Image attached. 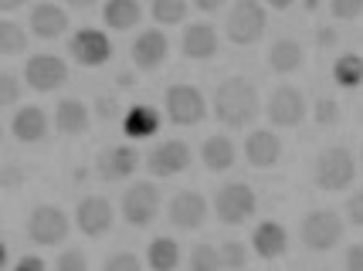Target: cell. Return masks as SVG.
I'll list each match as a JSON object with an SVG mask.
<instances>
[{"label":"cell","mask_w":363,"mask_h":271,"mask_svg":"<svg viewBox=\"0 0 363 271\" xmlns=\"http://www.w3.org/2000/svg\"><path fill=\"white\" fill-rule=\"evenodd\" d=\"M190 271H224L221 251L214 244H197L190 251Z\"/></svg>","instance_id":"cell-32"},{"label":"cell","mask_w":363,"mask_h":271,"mask_svg":"<svg viewBox=\"0 0 363 271\" xmlns=\"http://www.w3.org/2000/svg\"><path fill=\"white\" fill-rule=\"evenodd\" d=\"M119 88H133V85H136V79H133V75H129V71H123V75H119Z\"/></svg>","instance_id":"cell-45"},{"label":"cell","mask_w":363,"mask_h":271,"mask_svg":"<svg viewBox=\"0 0 363 271\" xmlns=\"http://www.w3.org/2000/svg\"><path fill=\"white\" fill-rule=\"evenodd\" d=\"M302 64H306V51L296 38H279L272 41L269 48V68L275 75H296Z\"/></svg>","instance_id":"cell-24"},{"label":"cell","mask_w":363,"mask_h":271,"mask_svg":"<svg viewBox=\"0 0 363 271\" xmlns=\"http://www.w3.org/2000/svg\"><path fill=\"white\" fill-rule=\"evenodd\" d=\"M68 54H72L82 68H102V64H109V58H112V41H109V34L99 31V28H82V31L72 34Z\"/></svg>","instance_id":"cell-11"},{"label":"cell","mask_w":363,"mask_h":271,"mask_svg":"<svg viewBox=\"0 0 363 271\" xmlns=\"http://www.w3.org/2000/svg\"><path fill=\"white\" fill-rule=\"evenodd\" d=\"M343 214H347V221L353 224V227H363V190H357L347 204H343Z\"/></svg>","instance_id":"cell-39"},{"label":"cell","mask_w":363,"mask_h":271,"mask_svg":"<svg viewBox=\"0 0 363 271\" xmlns=\"http://www.w3.org/2000/svg\"><path fill=\"white\" fill-rule=\"evenodd\" d=\"M272 7H275V11H289L292 4H289V0H272Z\"/></svg>","instance_id":"cell-46"},{"label":"cell","mask_w":363,"mask_h":271,"mask_svg":"<svg viewBox=\"0 0 363 271\" xmlns=\"http://www.w3.org/2000/svg\"><path fill=\"white\" fill-rule=\"evenodd\" d=\"M163 109H167V119H170L174 126H201L207 119V98L197 85L177 81V85L167 88Z\"/></svg>","instance_id":"cell-7"},{"label":"cell","mask_w":363,"mask_h":271,"mask_svg":"<svg viewBox=\"0 0 363 271\" xmlns=\"http://www.w3.org/2000/svg\"><path fill=\"white\" fill-rule=\"evenodd\" d=\"M112 224H116V207H112L106 197H82L79 207H75V227H79L85 238H102L109 234Z\"/></svg>","instance_id":"cell-15"},{"label":"cell","mask_w":363,"mask_h":271,"mask_svg":"<svg viewBox=\"0 0 363 271\" xmlns=\"http://www.w3.org/2000/svg\"><path fill=\"white\" fill-rule=\"evenodd\" d=\"M343 268L347 271H363V244H350L343 255Z\"/></svg>","instance_id":"cell-41"},{"label":"cell","mask_w":363,"mask_h":271,"mask_svg":"<svg viewBox=\"0 0 363 271\" xmlns=\"http://www.w3.org/2000/svg\"><path fill=\"white\" fill-rule=\"evenodd\" d=\"M265 28H269V14H265V7L258 0H238L235 7L228 11V21H224V34L238 48L258 45L265 38Z\"/></svg>","instance_id":"cell-2"},{"label":"cell","mask_w":363,"mask_h":271,"mask_svg":"<svg viewBox=\"0 0 363 271\" xmlns=\"http://www.w3.org/2000/svg\"><path fill=\"white\" fill-rule=\"evenodd\" d=\"M265 115H269L272 126H279V129L302 126L306 115H309V102H306V96H302L296 85H279V88L269 96Z\"/></svg>","instance_id":"cell-9"},{"label":"cell","mask_w":363,"mask_h":271,"mask_svg":"<svg viewBox=\"0 0 363 271\" xmlns=\"http://www.w3.org/2000/svg\"><path fill=\"white\" fill-rule=\"evenodd\" d=\"M146 170L160 180H170V176H180L190 166V146L184 139H163L157 143L150 153H146Z\"/></svg>","instance_id":"cell-12"},{"label":"cell","mask_w":363,"mask_h":271,"mask_svg":"<svg viewBox=\"0 0 363 271\" xmlns=\"http://www.w3.org/2000/svg\"><path fill=\"white\" fill-rule=\"evenodd\" d=\"M330 14L336 21H357V17H363V0H333Z\"/></svg>","instance_id":"cell-38"},{"label":"cell","mask_w":363,"mask_h":271,"mask_svg":"<svg viewBox=\"0 0 363 271\" xmlns=\"http://www.w3.org/2000/svg\"><path fill=\"white\" fill-rule=\"evenodd\" d=\"M150 17L157 21L160 28H174V24H184L190 17V4L187 0H153Z\"/></svg>","instance_id":"cell-29"},{"label":"cell","mask_w":363,"mask_h":271,"mask_svg":"<svg viewBox=\"0 0 363 271\" xmlns=\"http://www.w3.org/2000/svg\"><path fill=\"white\" fill-rule=\"evenodd\" d=\"M343 231H347V221H343L336 210H323V207L309 210L299 224L302 244H306L309 251H316V255L333 251V248L343 241Z\"/></svg>","instance_id":"cell-4"},{"label":"cell","mask_w":363,"mask_h":271,"mask_svg":"<svg viewBox=\"0 0 363 271\" xmlns=\"http://www.w3.org/2000/svg\"><path fill=\"white\" fill-rule=\"evenodd\" d=\"M170 58V41L160 28H146L143 34H136L133 41V64L140 71H160Z\"/></svg>","instance_id":"cell-16"},{"label":"cell","mask_w":363,"mask_h":271,"mask_svg":"<svg viewBox=\"0 0 363 271\" xmlns=\"http://www.w3.org/2000/svg\"><path fill=\"white\" fill-rule=\"evenodd\" d=\"M55 271H89V258L82 255L79 248H65L55 261Z\"/></svg>","instance_id":"cell-36"},{"label":"cell","mask_w":363,"mask_h":271,"mask_svg":"<svg viewBox=\"0 0 363 271\" xmlns=\"http://www.w3.org/2000/svg\"><path fill=\"white\" fill-rule=\"evenodd\" d=\"M221 48V41H218V31L207 24V21H194L190 28H184L180 34V51H184V58L190 62H207V58H214Z\"/></svg>","instance_id":"cell-17"},{"label":"cell","mask_w":363,"mask_h":271,"mask_svg":"<svg viewBox=\"0 0 363 271\" xmlns=\"http://www.w3.org/2000/svg\"><path fill=\"white\" fill-rule=\"evenodd\" d=\"M116 115H119L116 98H109V96H99V98H95V119H99V122H112Z\"/></svg>","instance_id":"cell-40"},{"label":"cell","mask_w":363,"mask_h":271,"mask_svg":"<svg viewBox=\"0 0 363 271\" xmlns=\"http://www.w3.org/2000/svg\"><path fill=\"white\" fill-rule=\"evenodd\" d=\"M24 81H28V88L48 96V92L62 88L65 81H68V64L58 54H34L24 64Z\"/></svg>","instance_id":"cell-13"},{"label":"cell","mask_w":363,"mask_h":271,"mask_svg":"<svg viewBox=\"0 0 363 271\" xmlns=\"http://www.w3.org/2000/svg\"><path fill=\"white\" fill-rule=\"evenodd\" d=\"M102 21L109 31H133L143 21V4L140 0H109L102 7Z\"/></svg>","instance_id":"cell-26"},{"label":"cell","mask_w":363,"mask_h":271,"mask_svg":"<svg viewBox=\"0 0 363 271\" xmlns=\"http://www.w3.org/2000/svg\"><path fill=\"white\" fill-rule=\"evenodd\" d=\"M11 136L21 146H38L48 136V115L41 105H21L11 119Z\"/></svg>","instance_id":"cell-18"},{"label":"cell","mask_w":363,"mask_h":271,"mask_svg":"<svg viewBox=\"0 0 363 271\" xmlns=\"http://www.w3.org/2000/svg\"><path fill=\"white\" fill-rule=\"evenodd\" d=\"M360 163H363V149H360Z\"/></svg>","instance_id":"cell-47"},{"label":"cell","mask_w":363,"mask_h":271,"mask_svg":"<svg viewBox=\"0 0 363 271\" xmlns=\"http://www.w3.org/2000/svg\"><path fill=\"white\" fill-rule=\"evenodd\" d=\"M11 271H48V265H45V258L24 255V258H17L14 268H11Z\"/></svg>","instance_id":"cell-43"},{"label":"cell","mask_w":363,"mask_h":271,"mask_svg":"<svg viewBox=\"0 0 363 271\" xmlns=\"http://www.w3.org/2000/svg\"><path fill=\"white\" fill-rule=\"evenodd\" d=\"M313 119H316V126L323 129H333L336 122H340V102L330 96H323L313 102Z\"/></svg>","instance_id":"cell-33"},{"label":"cell","mask_w":363,"mask_h":271,"mask_svg":"<svg viewBox=\"0 0 363 271\" xmlns=\"http://www.w3.org/2000/svg\"><path fill=\"white\" fill-rule=\"evenodd\" d=\"M313 180H316L319 190H326V193L347 190L350 183L357 180V160H353V153H350L347 146L323 149L316 156V163H313Z\"/></svg>","instance_id":"cell-3"},{"label":"cell","mask_w":363,"mask_h":271,"mask_svg":"<svg viewBox=\"0 0 363 271\" xmlns=\"http://www.w3.org/2000/svg\"><path fill=\"white\" fill-rule=\"evenodd\" d=\"M123 132H126L129 139H136V143L157 136L160 132V112L153 109V105H146V102L126 109V115H123Z\"/></svg>","instance_id":"cell-25"},{"label":"cell","mask_w":363,"mask_h":271,"mask_svg":"<svg viewBox=\"0 0 363 271\" xmlns=\"http://www.w3.org/2000/svg\"><path fill=\"white\" fill-rule=\"evenodd\" d=\"M68 231H72V221L62 207L55 204H38V207L28 214V224H24V234L31 244L38 248H55V244H65L68 241Z\"/></svg>","instance_id":"cell-6"},{"label":"cell","mask_w":363,"mask_h":271,"mask_svg":"<svg viewBox=\"0 0 363 271\" xmlns=\"http://www.w3.org/2000/svg\"><path fill=\"white\" fill-rule=\"evenodd\" d=\"M207 197L197 190H180L174 193V200L167 204V221L174 224L177 231H201L207 221Z\"/></svg>","instance_id":"cell-14"},{"label":"cell","mask_w":363,"mask_h":271,"mask_svg":"<svg viewBox=\"0 0 363 271\" xmlns=\"http://www.w3.org/2000/svg\"><path fill=\"white\" fill-rule=\"evenodd\" d=\"M119 210H123V221H126L129 227H136V231L150 227V224L160 217V190H157V183H150V180H136V183L123 193Z\"/></svg>","instance_id":"cell-8"},{"label":"cell","mask_w":363,"mask_h":271,"mask_svg":"<svg viewBox=\"0 0 363 271\" xmlns=\"http://www.w3.org/2000/svg\"><path fill=\"white\" fill-rule=\"evenodd\" d=\"M146 265L150 271H177L180 268V244L174 238H153L146 244Z\"/></svg>","instance_id":"cell-27"},{"label":"cell","mask_w":363,"mask_h":271,"mask_svg":"<svg viewBox=\"0 0 363 271\" xmlns=\"http://www.w3.org/2000/svg\"><path fill=\"white\" fill-rule=\"evenodd\" d=\"M201 163L207 173H228L238 163V146L228 136H207L201 146Z\"/></svg>","instance_id":"cell-23"},{"label":"cell","mask_w":363,"mask_h":271,"mask_svg":"<svg viewBox=\"0 0 363 271\" xmlns=\"http://www.w3.org/2000/svg\"><path fill=\"white\" fill-rule=\"evenodd\" d=\"M245 160L252 163L255 170H269L282 160V139L272 129H255L245 139Z\"/></svg>","instance_id":"cell-21"},{"label":"cell","mask_w":363,"mask_h":271,"mask_svg":"<svg viewBox=\"0 0 363 271\" xmlns=\"http://www.w3.org/2000/svg\"><path fill=\"white\" fill-rule=\"evenodd\" d=\"M252 251L262 261H279L289 251V231L279 221H262L252 231Z\"/></svg>","instance_id":"cell-20"},{"label":"cell","mask_w":363,"mask_h":271,"mask_svg":"<svg viewBox=\"0 0 363 271\" xmlns=\"http://www.w3.org/2000/svg\"><path fill=\"white\" fill-rule=\"evenodd\" d=\"M28 51V31L17 21H0V58H17Z\"/></svg>","instance_id":"cell-30"},{"label":"cell","mask_w":363,"mask_h":271,"mask_svg":"<svg viewBox=\"0 0 363 271\" xmlns=\"http://www.w3.org/2000/svg\"><path fill=\"white\" fill-rule=\"evenodd\" d=\"M28 28L34 38L41 41H55L68 31V11L58 4H34L31 14H28Z\"/></svg>","instance_id":"cell-19"},{"label":"cell","mask_w":363,"mask_h":271,"mask_svg":"<svg viewBox=\"0 0 363 271\" xmlns=\"http://www.w3.org/2000/svg\"><path fill=\"white\" fill-rule=\"evenodd\" d=\"M336 41H340V34H336V28H316V48L319 51H330V48H336Z\"/></svg>","instance_id":"cell-42"},{"label":"cell","mask_w":363,"mask_h":271,"mask_svg":"<svg viewBox=\"0 0 363 271\" xmlns=\"http://www.w3.org/2000/svg\"><path fill=\"white\" fill-rule=\"evenodd\" d=\"M17 102H21V79H17L14 71H4L0 75V105L4 109H14Z\"/></svg>","instance_id":"cell-34"},{"label":"cell","mask_w":363,"mask_h":271,"mask_svg":"<svg viewBox=\"0 0 363 271\" xmlns=\"http://www.w3.org/2000/svg\"><path fill=\"white\" fill-rule=\"evenodd\" d=\"M214 214L218 221L228 224V227H238V224H248L258 214V193L245 183V180H231L224 183L218 197H214Z\"/></svg>","instance_id":"cell-5"},{"label":"cell","mask_w":363,"mask_h":271,"mask_svg":"<svg viewBox=\"0 0 363 271\" xmlns=\"http://www.w3.org/2000/svg\"><path fill=\"white\" fill-rule=\"evenodd\" d=\"M140 163H146V160L133 146H106L95 156V176L102 183H123V180H129V176L140 170Z\"/></svg>","instance_id":"cell-10"},{"label":"cell","mask_w":363,"mask_h":271,"mask_svg":"<svg viewBox=\"0 0 363 271\" xmlns=\"http://www.w3.org/2000/svg\"><path fill=\"white\" fill-rule=\"evenodd\" d=\"M194 7H197L201 14H214V11H221V0H197Z\"/></svg>","instance_id":"cell-44"},{"label":"cell","mask_w":363,"mask_h":271,"mask_svg":"<svg viewBox=\"0 0 363 271\" xmlns=\"http://www.w3.org/2000/svg\"><path fill=\"white\" fill-rule=\"evenodd\" d=\"M102 271H143V261L133 255V251H119V255L106 258Z\"/></svg>","instance_id":"cell-37"},{"label":"cell","mask_w":363,"mask_h":271,"mask_svg":"<svg viewBox=\"0 0 363 271\" xmlns=\"http://www.w3.org/2000/svg\"><path fill=\"white\" fill-rule=\"evenodd\" d=\"M211 112L218 115V122L228 129H245L255 122V115L262 112V102H258V88H255L248 79H224L218 88H214V98H211Z\"/></svg>","instance_id":"cell-1"},{"label":"cell","mask_w":363,"mask_h":271,"mask_svg":"<svg viewBox=\"0 0 363 271\" xmlns=\"http://www.w3.org/2000/svg\"><path fill=\"white\" fill-rule=\"evenodd\" d=\"M333 81L340 85V88H360L363 85V58L360 54H340L336 62H333Z\"/></svg>","instance_id":"cell-28"},{"label":"cell","mask_w":363,"mask_h":271,"mask_svg":"<svg viewBox=\"0 0 363 271\" xmlns=\"http://www.w3.org/2000/svg\"><path fill=\"white\" fill-rule=\"evenodd\" d=\"M21 183H28V170L17 160H7L0 166V187H4V190H17Z\"/></svg>","instance_id":"cell-35"},{"label":"cell","mask_w":363,"mask_h":271,"mask_svg":"<svg viewBox=\"0 0 363 271\" xmlns=\"http://www.w3.org/2000/svg\"><path fill=\"white\" fill-rule=\"evenodd\" d=\"M92 126V109L82 98H62L55 105V129L65 136H82Z\"/></svg>","instance_id":"cell-22"},{"label":"cell","mask_w":363,"mask_h":271,"mask_svg":"<svg viewBox=\"0 0 363 271\" xmlns=\"http://www.w3.org/2000/svg\"><path fill=\"white\" fill-rule=\"evenodd\" d=\"M218 251H221V261H224V271H241L248 268V258H252V251H248V244L238 238H228L218 244Z\"/></svg>","instance_id":"cell-31"}]
</instances>
